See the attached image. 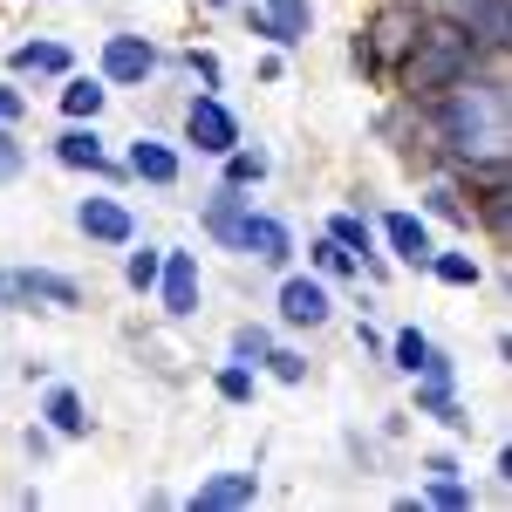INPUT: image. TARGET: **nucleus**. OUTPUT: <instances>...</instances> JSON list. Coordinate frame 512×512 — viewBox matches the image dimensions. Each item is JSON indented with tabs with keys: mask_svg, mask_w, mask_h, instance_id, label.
<instances>
[{
	"mask_svg": "<svg viewBox=\"0 0 512 512\" xmlns=\"http://www.w3.org/2000/svg\"><path fill=\"white\" fill-rule=\"evenodd\" d=\"M328 233L342 239L349 253H376V226H369L362 212H335V219H328Z\"/></svg>",
	"mask_w": 512,
	"mask_h": 512,
	"instance_id": "nucleus-24",
	"label": "nucleus"
},
{
	"mask_svg": "<svg viewBox=\"0 0 512 512\" xmlns=\"http://www.w3.org/2000/svg\"><path fill=\"white\" fill-rule=\"evenodd\" d=\"M260 14H267V28H274V48H301V41H308V21H315L308 0H267Z\"/></svg>",
	"mask_w": 512,
	"mask_h": 512,
	"instance_id": "nucleus-20",
	"label": "nucleus"
},
{
	"mask_svg": "<svg viewBox=\"0 0 512 512\" xmlns=\"http://www.w3.org/2000/svg\"><path fill=\"white\" fill-rule=\"evenodd\" d=\"M267 369H274L280 383H308V362H301L294 349H267Z\"/></svg>",
	"mask_w": 512,
	"mask_h": 512,
	"instance_id": "nucleus-33",
	"label": "nucleus"
},
{
	"mask_svg": "<svg viewBox=\"0 0 512 512\" xmlns=\"http://www.w3.org/2000/svg\"><path fill=\"white\" fill-rule=\"evenodd\" d=\"M308 253H315V267H321L328 280H349V274H355V253H349V246H342L335 233H321L315 246H308Z\"/></svg>",
	"mask_w": 512,
	"mask_h": 512,
	"instance_id": "nucleus-25",
	"label": "nucleus"
},
{
	"mask_svg": "<svg viewBox=\"0 0 512 512\" xmlns=\"http://www.w3.org/2000/svg\"><path fill=\"white\" fill-rule=\"evenodd\" d=\"M424 472H431V478H451V472H458V458H451V451H437V458H424Z\"/></svg>",
	"mask_w": 512,
	"mask_h": 512,
	"instance_id": "nucleus-37",
	"label": "nucleus"
},
{
	"mask_svg": "<svg viewBox=\"0 0 512 512\" xmlns=\"http://www.w3.org/2000/svg\"><path fill=\"white\" fill-rule=\"evenodd\" d=\"M21 117V89H0V123H14Z\"/></svg>",
	"mask_w": 512,
	"mask_h": 512,
	"instance_id": "nucleus-38",
	"label": "nucleus"
},
{
	"mask_svg": "<svg viewBox=\"0 0 512 512\" xmlns=\"http://www.w3.org/2000/svg\"><path fill=\"white\" fill-rule=\"evenodd\" d=\"M424 123H431V137L451 158H492V151H506V123H512L506 82L485 76V69L451 82V89H437L424 103Z\"/></svg>",
	"mask_w": 512,
	"mask_h": 512,
	"instance_id": "nucleus-1",
	"label": "nucleus"
},
{
	"mask_svg": "<svg viewBox=\"0 0 512 512\" xmlns=\"http://www.w3.org/2000/svg\"><path fill=\"white\" fill-rule=\"evenodd\" d=\"M7 287H14L21 301H48V308H76V301H82L76 280H69V274H48V267H28V274H14Z\"/></svg>",
	"mask_w": 512,
	"mask_h": 512,
	"instance_id": "nucleus-16",
	"label": "nucleus"
},
{
	"mask_svg": "<svg viewBox=\"0 0 512 512\" xmlns=\"http://www.w3.org/2000/svg\"><path fill=\"white\" fill-rule=\"evenodd\" d=\"M458 28H465V35L499 62V55H506V41H512V0H465Z\"/></svg>",
	"mask_w": 512,
	"mask_h": 512,
	"instance_id": "nucleus-8",
	"label": "nucleus"
},
{
	"mask_svg": "<svg viewBox=\"0 0 512 512\" xmlns=\"http://www.w3.org/2000/svg\"><path fill=\"white\" fill-rule=\"evenodd\" d=\"M219 164H226V185H233V192H246V185H260V178H267V158H260V151H239V144Z\"/></svg>",
	"mask_w": 512,
	"mask_h": 512,
	"instance_id": "nucleus-26",
	"label": "nucleus"
},
{
	"mask_svg": "<svg viewBox=\"0 0 512 512\" xmlns=\"http://www.w3.org/2000/svg\"><path fill=\"white\" fill-rule=\"evenodd\" d=\"M239 253H253L260 267H287V260H294V233L280 226L274 212H246V233H239Z\"/></svg>",
	"mask_w": 512,
	"mask_h": 512,
	"instance_id": "nucleus-9",
	"label": "nucleus"
},
{
	"mask_svg": "<svg viewBox=\"0 0 512 512\" xmlns=\"http://www.w3.org/2000/svg\"><path fill=\"white\" fill-rule=\"evenodd\" d=\"M185 144L192 151H205V158H226L239 144V117L212 96V89H198L192 96V110H185Z\"/></svg>",
	"mask_w": 512,
	"mask_h": 512,
	"instance_id": "nucleus-4",
	"label": "nucleus"
},
{
	"mask_svg": "<svg viewBox=\"0 0 512 512\" xmlns=\"http://www.w3.org/2000/svg\"><path fill=\"white\" fill-rule=\"evenodd\" d=\"M192 76L205 82V89H219V76H226V69H219V55H205V48H192Z\"/></svg>",
	"mask_w": 512,
	"mask_h": 512,
	"instance_id": "nucleus-35",
	"label": "nucleus"
},
{
	"mask_svg": "<svg viewBox=\"0 0 512 512\" xmlns=\"http://www.w3.org/2000/svg\"><path fill=\"white\" fill-rule=\"evenodd\" d=\"M158 294H164V315H198V260L192 253H164L158 267Z\"/></svg>",
	"mask_w": 512,
	"mask_h": 512,
	"instance_id": "nucleus-10",
	"label": "nucleus"
},
{
	"mask_svg": "<svg viewBox=\"0 0 512 512\" xmlns=\"http://www.w3.org/2000/svg\"><path fill=\"white\" fill-rule=\"evenodd\" d=\"M424 499H431V506H444V512H465V506H472V485L451 472V478H431V492H424Z\"/></svg>",
	"mask_w": 512,
	"mask_h": 512,
	"instance_id": "nucleus-31",
	"label": "nucleus"
},
{
	"mask_svg": "<svg viewBox=\"0 0 512 512\" xmlns=\"http://www.w3.org/2000/svg\"><path fill=\"white\" fill-rule=\"evenodd\" d=\"M76 226H82V239H96V246H137V219L123 212L117 198H82Z\"/></svg>",
	"mask_w": 512,
	"mask_h": 512,
	"instance_id": "nucleus-6",
	"label": "nucleus"
},
{
	"mask_svg": "<svg viewBox=\"0 0 512 512\" xmlns=\"http://www.w3.org/2000/svg\"><path fill=\"white\" fill-rule=\"evenodd\" d=\"M158 76V48L144 35H110L103 41V82H117V89H137V82Z\"/></svg>",
	"mask_w": 512,
	"mask_h": 512,
	"instance_id": "nucleus-5",
	"label": "nucleus"
},
{
	"mask_svg": "<svg viewBox=\"0 0 512 512\" xmlns=\"http://www.w3.org/2000/svg\"><path fill=\"white\" fill-rule=\"evenodd\" d=\"M123 171H130V178H144V185H178V171H185V164H178V151H171L164 137H137V144H130V158H123Z\"/></svg>",
	"mask_w": 512,
	"mask_h": 512,
	"instance_id": "nucleus-14",
	"label": "nucleus"
},
{
	"mask_svg": "<svg viewBox=\"0 0 512 512\" xmlns=\"http://www.w3.org/2000/svg\"><path fill=\"white\" fill-rule=\"evenodd\" d=\"M103 103H110V89H103V76H62V117L69 123H96L103 117Z\"/></svg>",
	"mask_w": 512,
	"mask_h": 512,
	"instance_id": "nucleus-17",
	"label": "nucleus"
},
{
	"mask_svg": "<svg viewBox=\"0 0 512 512\" xmlns=\"http://www.w3.org/2000/svg\"><path fill=\"white\" fill-rule=\"evenodd\" d=\"M390 362L403 369V376H451V355H437V342L424 335V328H396Z\"/></svg>",
	"mask_w": 512,
	"mask_h": 512,
	"instance_id": "nucleus-11",
	"label": "nucleus"
},
{
	"mask_svg": "<svg viewBox=\"0 0 512 512\" xmlns=\"http://www.w3.org/2000/svg\"><path fill=\"white\" fill-rule=\"evenodd\" d=\"M492 55L478 48L458 21H444V14H431L424 21V35H417V48L396 62L390 76L403 82V103H431L437 89H451V82H465V76H478Z\"/></svg>",
	"mask_w": 512,
	"mask_h": 512,
	"instance_id": "nucleus-2",
	"label": "nucleus"
},
{
	"mask_svg": "<svg viewBox=\"0 0 512 512\" xmlns=\"http://www.w3.org/2000/svg\"><path fill=\"white\" fill-rule=\"evenodd\" d=\"M431 212H437V219H451V226H472V205L458 198V185H431Z\"/></svg>",
	"mask_w": 512,
	"mask_h": 512,
	"instance_id": "nucleus-32",
	"label": "nucleus"
},
{
	"mask_svg": "<svg viewBox=\"0 0 512 512\" xmlns=\"http://www.w3.org/2000/svg\"><path fill=\"white\" fill-rule=\"evenodd\" d=\"M253 499H260V472H219L192 492V512H233V506H253Z\"/></svg>",
	"mask_w": 512,
	"mask_h": 512,
	"instance_id": "nucleus-12",
	"label": "nucleus"
},
{
	"mask_svg": "<svg viewBox=\"0 0 512 512\" xmlns=\"http://www.w3.org/2000/svg\"><path fill=\"white\" fill-rule=\"evenodd\" d=\"M246 212H253V205H246V198H239L233 185H219V192L205 198V233L219 239V246H233V253H239V233H246Z\"/></svg>",
	"mask_w": 512,
	"mask_h": 512,
	"instance_id": "nucleus-15",
	"label": "nucleus"
},
{
	"mask_svg": "<svg viewBox=\"0 0 512 512\" xmlns=\"http://www.w3.org/2000/svg\"><path fill=\"white\" fill-rule=\"evenodd\" d=\"M55 158L69 164V171H103V137H96V123H69L62 137H55Z\"/></svg>",
	"mask_w": 512,
	"mask_h": 512,
	"instance_id": "nucleus-19",
	"label": "nucleus"
},
{
	"mask_svg": "<svg viewBox=\"0 0 512 512\" xmlns=\"http://www.w3.org/2000/svg\"><path fill=\"white\" fill-rule=\"evenodd\" d=\"M383 239H390V253L396 260H403V267H417V274H424V267H431V226H424V219H417V212H390V219H383Z\"/></svg>",
	"mask_w": 512,
	"mask_h": 512,
	"instance_id": "nucleus-13",
	"label": "nucleus"
},
{
	"mask_svg": "<svg viewBox=\"0 0 512 512\" xmlns=\"http://www.w3.org/2000/svg\"><path fill=\"white\" fill-rule=\"evenodd\" d=\"M267 349H274V335H267L260 321L233 328V355H239V362H253V369H260V362H267Z\"/></svg>",
	"mask_w": 512,
	"mask_h": 512,
	"instance_id": "nucleus-30",
	"label": "nucleus"
},
{
	"mask_svg": "<svg viewBox=\"0 0 512 512\" xmlns=\"http://www.w3.org/2000/svg\"><path fill=\"white\" fill-rule=\"evenodd\" d=\"M7 69H14V76H69L76 62H69L62 41H21V48L7 55Z\"/></svg>",
	"mask_w": 512,
	"mask_h": 512,
	"instance_id": "nucleus-18",
	"label": "nucleus"
},
{
	"mask_svg": "<svg viewBox=\"0 0 512 512\" xmlns=\"http://www.w3.org/2000/svg\"><path fill=\"white\" fill-rule=\"evenodd\" d=\"M328 315H335V301H328L321 280H308V274L280 280V321H287V328H321Z\"/></svg>",
	"mask_w": 512,
	"mask_h": 512,
	"instance_id": "nucleus-7",
	"label": "nucleus"
},
{
	"mask_svg": "<svg viewBox=\"0 0 512 512\" xmlns=\"http://www.w3.org/2000/svg\"><path fill=\"white\" fill-rule=\"evenodd\" d=\"M0 287H7V274H0Z\"/></svg>",
	"mask_w": 512,
	"mask_h": 512,
	"instance_id": "nucleus-40",
	"label": "nucleus"
},
{
	"mask_svg": "<svg viewBox=\"0 0 512 512\" xmlns=\"http://www.w3.org/2000/svg\"><path fill=\"white\" fill-rule=\"evenodd\" d=\"M424 274H437L444 287H478V280H485V267H478L472 253H431V267H424Z\"/></svg>",
	"mask_w": 512,
	"mask_h": 512,
	"instance_id": "nucleus-23",
	"label": "nucleus"
},
{
	"mask_svg": "<svg viewBox=\"0 0 512 512\" xmlns=\"http://www.w3.org/2000/svg\"><path fill=\"white\" fill-rule=\"evenodd\" d=\"M478 226H485V233H506V226H512V192H506V185L478 192Z\"/></svg>",
	"mask_w": 512,
	"mask_h": 512,
	"instance_id": "nucleus-28",
	"label": "nucleus"
},
{
	"mask_svg": "<svg viewBox=\"0 0 512 512\" xmlns=\"http://www.w3.org/2000/svg\"><path fill=\"white\" fill-rule=\"evenodd\" d=\"M417 410L424 417H444V431H472V417L451 403V376H417Z\"/></svg>",
	"mask_w": 512,
	"mask_h": 512,
	"instance_id": "nucleus-21",
	"label": "nucleus"
},
{
	"mask_svg": "<svg viewBox=\"0 0 512 512\" xmlns=\"http://www.w3.org/2000/svg\"><path fill=\"white\" fill-rule=\"evenodd\" d=\"M41 417H48V431L55 437H89V410H82V396L76 390H48V403H41Z\"/></svg>",
	"mask_w": 512,
	"mask_h": 512,
	"instance_id": "nucleus-22",
	"label": "nucleus"
},
{
	"mask_svg": "<svg viewBox=\"0 0 512 512\" xmlns=\"http://www.w3.org/2000/svg\"><path fill=\"white\" fill-rule=\"evenodd\" d=\"M212 390L226 396V403H253V362H226V369H219V376H212Z\"/></svg>",
	"mask_w": 512,
	"mask_h": 512,
	"instance_id": "nucleus-27",
	"label": "nucleus"
},
{
	"mask_svg": "<svg viewBox=\"0 0 512 512\" xmlns=\"http://www.w3.org/2000/svg\"><path fill=\"white\" fill-rule=\"evenodd\" d=\"M205 7H226V0H205Z\"/></svg>",
	"mask_w": 512,
	"mask_h": 512,
	"instance_id": "nucleus-39",
	"label": "nucleus"
},
{
	"mask_svg": "<svg viewBox=\"0 0 512 512\" xmlns=\"http://www.w3.org/2000/svg\"><path fill=\"white\" fill-rule=\"evenodd\" d=\"M158 267H164V253H158V246H144V253L123 260V280H130L137 294H151V287H158Z\"/></svg>",
	"mask_w": 512,
	"mask_h": 512,
	"instance_id": "nucleus-29",
	"label": "nucleus"
},
{
	"mask_svg": "<svg viewBox=\"0 0 512 512\" xmlns=\"http://www.w3.org/2000/svg\"><path fill=\"white\" fill-rule=\"evenodd\" d=\"M28 451H35V458H48V451H55V431H48V424H35V431H28Z\"/></svg>",
	"mask_w": 512,
	"mask_h": 512,
	"instance_id": "nucleus-36",
	"label": "nucleus"
},
{
	"mask_svg": "<svg viewBox=\"0 0 512 512\" xmlns=\"http://www.w3.org/2000/svg\"><path fill=\"white\" fill-rule=\"evenodd\" d=\"M424 21H431V7H417V0H390V7H383V14L362 28V48H369V76H390L396 62L417 48Z\"/></svg>",
	"mask_w": 512,
	"mask_h": 512,
	"instance_id": "nucleus-3",
	"label": "nucleus"
},
{
	"mask_svg": "<svg viewBox=\"0 0 512 512\" xmlns=\"http://www.w3.org/2000/svg\"><path fill=\"white\" fill-rule=\"evenodd\" d=\"M21 144H14V130H7V123H0V185H7V178H21Z\"/></svg>",
	"mask_w": 512,
	"mask_h": 512,
	"instance_id": "nucleus-34",
	"label": "nucleus"
}]
</instances>
